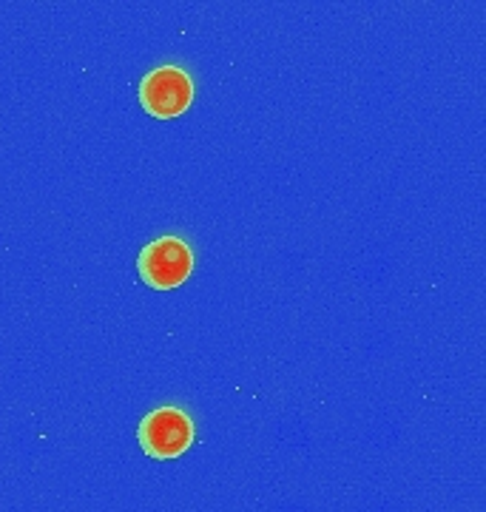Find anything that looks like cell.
I'll return each mask as SVG.
<instances>
[{"label":"cell","mask_w":486,"mask_h":512,"mask_svg":"<svg viewBox=\"0 0 486 512\" xmlns=\"http://www.w3.org/2000/svg\"><path fill=\"white\" fill-rule=\"evenodd\" d=\"M137 271L145 285L157 291L180 288L194 271V251L180 237H160L148 242L137 256Z\"/></svg>","instance_id":"1"},{"label":"cell","mask_w":486,"mask_h":512,"mask_svg":"<svg viewBox=\"0 0 486 512\" xmlns=\"http://www.w3.org/2000/svg\"><path fill=\"white\" fill-rule=\"evenodd\" d=\"M137 439L148 458L171 461L194 444V421L180 407H160L140 421Z\"/></svg>","instance_id":"2"},{"label":"cell","mask_w":486,"mask_h":512,"mask_svg":"<svg viewBox=\"0 0 486 512\" xmlns=\"http://www.w3.org/2000/svg\"><path fill=\"white\" fill-rule=\"evenodd\" d=\"M140 103L157 120H174L194 103V80L180 66H160L140 83Z\"/></svg>","instance_id":"3"}]
</instances>
